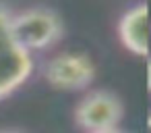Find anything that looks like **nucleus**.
Returning <instances> with one entry per match:
<instances>
[{"instance_id": "nucleus-1", "label": "nucleus", "mask_w": 151, "mask_h": 133, "mask_svg": "<svg viewBox=\"0 0 151 133\" xmlns=\"http://www.w3.org/2000/svg\"><path fill=\"white\" fill-rule=\"evenodd\" d=\"M13 13L0 4V102L13 96L33 73V56L13 36Z\"/></svg>"}, {"instance_id": "nucleus-2", "label": "nucleus", "mask_w": 151, "mask_h": 133, "mask_svg": "<svg viewBox=\"0 0 151 133\" xmlns=\"http://www.w3.org/2000/svg\"><path fill=\"white\" fill-rule=\"evenodd\" d=\"M11 27L15 40L31 54L56 46L64 36L62 17L46 7H33L21 13H13Z\"/></svg>"}, {"instance_id": "nucleus-3", "label": "nucleus", "mask_w": 151, "mask_h": 133, "mask_svg": "<svg viewBox=\"0 0 151 133\" xmlns=\"http://www.w3.org/2000/svg\"><path fill=\"white\" fill-rule=\"evenodd\" d=\"M42 75L46 83L54 89L81 92L93 83L97 67L85 52H60L44 63Z\"/></svg>"}, {"instance_id": "nucleus-4", "label": "nucleus", "mask_w": 151, "mask_h": 133, "mask_svg": "<svg viewBox=\"0 0 151 133\" xmlns=\"http://www.w3.org/2000/svg\"><path fill=\"white\" fill-rule=\"evenodd\" d=\"M122 116H124L122 100L108 89H93L85 94L73 110L75 125L85 133L116 129Z\"/></svg>"}, {"instance_id": "nucleus-5", "label": "nucleus", "mask_w": 151, "mask_h": 133, "mask_svg": "<svg viewBox=\"0 0 151 133\" xmlns=\"http://www.w3.org/2000/svg\"><path fill=\"white\" fill-rule=\"evenodd\" d=\"M118 40L130 54L149 58V7L145 0L122 13L118 21Z\"/></svg>"}, {"instance_id": "nucleus-6", "label": "nucleus", "mask_w": 151, "mask_h": 133, "mask_svg": "<svg viewBox=\"0 0 151 133\" xmlns=\"http://www.w3.org/2000/svg\"><path fill=\"white\" fill-rule=\"evenodd\" d=\"M147 89L151 92V58L147 60Z\"/></svg>"}, {"instance_id": "nucleus-7", "label": "nucleus", "mask_w": 151, "mask_h": 133, "mask_svg": "<svg viewBox=\"0 0 151 133\" xmlns=\"http://www.w3.org/2000/svg\"><path fill=\"white\" fill-rule=\"evenodd\" d=\"M143 133H151V112L147 114L145 118V127H143Z\"/></svg>"}, {"instance_id": "nucleus-8", "label": "nucleus", "mask_w": 151, "mask_h": 133, "mask_svg": "<svg viewBox=\"0 0 151 133\" xmlns=\"http://www.w3.org/2000/svg\"><path fill=\"white\" fill-rule=\"evenodd\" d=\"M97 133H124V131H120V129L116 127V129H108V131H97Z\"/></svg>"}, {"instance_id": "nucleus-9", "label": "nucleus", "mask_w": 151, "mask_h": 133, "mask_svg": "<svg viewBox=\"0 0 151 133\" xmlns=\"http://www.w3.org/2000/svg\"><path fill=\"white\" fill-rule=\"evenodd\" d=\"M0 133H19V131H0Z\"/></svg>"}]
</instances>
